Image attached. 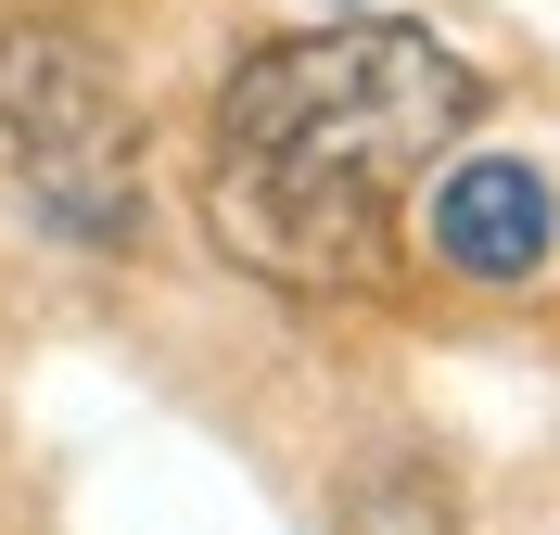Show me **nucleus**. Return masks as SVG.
Returning <instances> with one entry per match:
<instances>
[{"label":"nucleus","instance_id":"obj_1","mask_svg":"<svg viewBox=\"0 0 560 535\" xmlns=\"http://www.w3.org/2000/svg\"><path fill=\"white\" fill-rule=\"evenodd\" d=\"M471 115H485V77L433 26L345 13L318 38H268L217 90V153H205V217L230 268H255L280 293L383 281L408 191Z\"/></svg>","mask_w":560,"mask_h":535},{"label":"nucleus","instance_id":"obj_3","mask_svg":"<svg viewBox=\"0 0 560 535\" xmlns=\"http://www.w3.org/2000/svg\"><path fill=\"white\" fill-rule=\"evenodd\" d=\"M548 230H560V205H548V178L523 153H458L446 191H433V255L458 281H535Z\"/></svg>","mask_w":560,"mask_h":535},{"label":"nucleus","instance_id":"obj_2","mask_svg":"<svg viewBox=\"0 0 560 535\" xmlns=\"http://www.w3.org/2000/svg\"><path fill=\"white\" fill-rule=\"evenodd\" d=\"M0 153L65 243H140V115L77 26H0Z\"/></svg>","mask_w":560,"mask_h":535}]
</instances>
